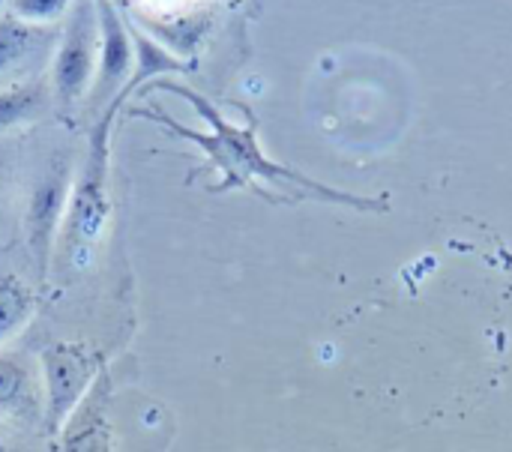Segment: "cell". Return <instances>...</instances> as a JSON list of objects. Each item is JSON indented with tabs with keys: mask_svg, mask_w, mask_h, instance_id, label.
<instances>
[{
	"mask_svg": "<svg viewBox=\"0 0 512 452\" xmlns=\"http://www.w3.org/2000/svg\"><path fill=\"white\" fill-rule=\"evenodd\" d=\"M126 99H114L93 123L90 138H87V150L81 159L78 174L72 177V192H69V204L63 213V225L57 234V246H54V258L51 264H57V270L63 276L69 273H81L90 267L93 252L105 234L108 216H111V198H108V165H111V129H114V117L120 111Z\"/></svg>",
	"mask_w": 512,
	"mask_h": 452,
	"instance_id": "obj_1",
	"label": "cell"
},
{
	"mask_svg": "<svg viewBox=\"0 0 512 452\" xmlns=\"http://www.w3.org/2000/svg\"><path fill=\"white\" fill-rule=\"evenodd\" d=\"M99 63L96 0H72L51 60V96L60 111H72L93 87Z\"/></svg>",
	"mask_w": 512,
	"mask_h": 452,
	"instance_id": "obj_2",
	"label": "cell"
},
{
	"mask_svg": "<svg viewBox=\"0 0 512 452\" xmlns=\"http://www.w3.org/2000/svg\"><path fill=\"white\" fill-rule=\"evenodd\" d=\"M69 192H72V159L66 153H54L33 177L24 204V243L33 258L36 276L42 282L48 279L51 270Z\"/></svg>",
	"mask_w": 512,
	"mask_h": 452,
	"instance_id": "obj_3",
	"label": "cell"
},
{
	"mask_svg": "<svg viewBox=\"0 0 512 452\" xmlns=\"http://www.w3.org/2000/svg\"><path fill=\"white\" fill-rule=\"evenodd\" d=\"M99 372H102V363L96 351H90L84 342H51L39 354L45 420L54 435L63 426V420L72 414V408L84 399V393L99 378Z\"/></svg>",
	"mask_w": 512,
	"mask_h": 452,
	"instance_id": "obj_4",
	"label": "cell"
},
{
	"mask_svg": "<svg viewBox=\"0 0 512 452\" xmlns=\"http://www.w3.org/2000/svg\"><path fill=\"white\" fill-rule=\"evenodd\" d=\"M96 18H99V63L90 87V108L99 117L123 93L132 75L135 48H132L129 21L114 6V0H96Z\"/></svg>",
	"mask_w": 512,
	"mask_h": 452,
	"instance_id": "obj_5",
	"label": "cell"
},
{
	"mask_svg": "<svg viewBox=\"0 0 512 452\" xmlns=\"http://www.w3.org/2000/svg\"><path fill=\"white\" fill-rule=\"evenodd\" d=\"M111 378L102 369L90 384L84 399L57 429V452H114V426H111Z\"/></svg>",
	"mask_w": 512,
	"mask_h": 452,
	"instance_id": "obj_6",
	"label": "cell"
},
{
	"mask_svg": "<svg viewBox=\"0 0 512 452\" xmlns=\"http://www.w3.org/2000/svg\"><path fill=\"white\" fill-rule=\"evenodd\" d=\"M132 30V48H135V63H132V75L120 93V99L132 96L141 84H150L156 75H174V72H192L195 63L192 60H183L177 54H171L159 39H153L144 27L138 24H129Z\"/></svg>",
	"mask_w": 512,
	"mask_h": 452,
	"instance_id": "obj_7",
	"label": "cell"
},
{
	"mask_svg": "<svg viewBox=\"0 0 512 452\" xmlns=\"http://www.w3.org/2000/svg\"><path fill=\"white\" fill-rule=\"evenodd\" d=\"M54 39V24L39 27L15 18L9 9L0 12V78L15 72L21 63H30Z\"/></svg>",
	"mask_w": 512,
	"mask_h": 452,
	"instance_id": "obj_8",
	"label": "cell"
},
{
	"mask_svg": "<svg viewBox=\"0 0 512 452\" xmlns=\"http://www.w3.org/2000/svg\"><path fill=\"white\" fill-rule=\"evenodd\" d=\"M36 375L9 351H0V417H27L36 411Z\"/></svg>",
	"mask_w": 512,
	"mask_h": 452,
	"instance_id": "obj_9",
	"label": "cell"
},
{
	"mask_svg": "<svg viewBox=\"0 0 512 452\" xmlns=\"http://www.w3.org/2000/svg\"><path fill=\"white\" fill-rule=\"evenodd\" d=\"M36 309V297L33 288L12 270L0 273V348L18 333L24 330V324L30 321Z\"/></svg>",
	"mask_w": 512,
	"mask_h": 452,
	"instance_id": "obj_10",
	"label": "cell"
},
{
	"mask_svg": "<svg viewBox=\"0 0 512 452\" xmlns=\"http://www.w3.org/2000/svg\"><path fill=\"white\" fill-rule=\"evenodd\" d=\"M45 102H48V87L42 81L3 87L0 90V132L36 120Z\"/></svg>",
	"mask_w": 512,
	"mask_h": 452,
	"instance_id": "obj_11",
	"label": "cell"
},
{
	"mask_svg": "<svg viewBox=\"0 0 512 452\" xmlns=\"http://www.w3.org/2000/svg\"><path fill=\"white\" fill-rule=\"evenodd\" d=\"M72 0H9L6 9L27 21V24H39V27H51L57 24L60 18H66Z\"/></svg>",
	"mask_w": 512,
	"mask_h": 452,
	"instance_id": "obj_12",
	"label": "cell"
},
{
	"mask_svg": "<svg viewBox=\"0 0 512 452\" xmlns=\"http://www.w3.org/2000/svg\"><path fill=\"white\" fill-rule=\"evenodd\" d=\"M6 186H9V171H6V162L0 159V204H3V195H6Z\"/></svg>",
	"mask_w": 512,
	"mask_h": 452,
	"instance_id": "obj_13",
	"label": "cell"
},
{
	"mask_svg": "<svg viewBox=\"0 0 512 452\" xmlns=\"http://www.w3.org/2000/svg\"><path fill=\"white\" fill-rule=\"evenodd\" d=\"M0 452H12V450H9V444H6L3 438H0Z\"/></svg>",
	"mask_w": 512,
	"mask_h": 452,
	"instance_id": "obj_14",
	"label": "cell"
},
{
	"mask_svg": "<svg viewBox=\"0 0 512 452\" xmlns=\"http://www.w3.org/2000/svg\"><path fill=\"white\" fill-rule=\"evenodd\" d=\"M6 3H9V0H0V12H3V9H6Z\"/></svg>",
	"mask_w": 512,
	"mask_h": 452,
	"instance_id": "obj_15",
	"label": "cell"
}]
</instances>
